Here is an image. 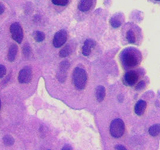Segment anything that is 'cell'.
Masks as SVG:
<instances>
[{
	"mask_svg": "<svg viewBox=\"0 0 160 150\" xmlns=\"http://www.w3.org/2000/svg\"><path fill=\"white\" fill-rule=\"evenodd\" d=\"M122 36L126 43L137 45L142 41L141 28L132 22H127L122 27Z\"/></svg>",
	"mask_w": 160,
	"mask_h": 150,
	"instance_id": "obj_1",
	"label": "cell"
},
{
	"mask_svg": "<svg viewBox=\"0 0 160 150\" xmlns=\"http://www.w3.org/2000/svg\"><path fill=\"white\" fill-rule=\"evenodd\" d=\"M120 61L124 68H133L137 66L141 61V53L135 48H126L121 52Z\"/></svg>",
	"mask_w": 160,
	"mask_h": 150,
	"instance_id": "obj_2",
	"label": "cell"
},
{
	"mask_svg": "<svg viewBox=\"0 0 160 150\" xmlns=\"http://www.w3.org/2000/svg\"><path fill=\"white\" fill-rule=\"evenodd\" d=\"M73 84L76 89L82 90L86 86L87 83V73L81 67H76L73 71Z\"/></svg>",
	"mask_w": 160,
	"mask_h": 150,
	"instance_id": "obj_3",
	"label": "cell"
},
{
	"mask_svg": "<svg viewBox=\"0 0 160 150\" xmlns=\"http://www.w3.org/2000/svg\"><path fill=\"white\" fill-rule=\"evenodd\" d=\"M125 125L121 119H114L110 124V134L114 138H119L124 134Z\"/></svg>",
	"mask_w": 160,
	"mask_h": 150,
	"instance_id": "obj_4",
	"label": "cell"
},
{
	"mask_svg": "<svg viewBox=\"0 0 160 150\" xmlns=\"http://www.w3.org/2000/svg\"><path fill=\"white\" fill-rule=\"evenodd\" d=\"M10 33H11V36L15 41L18 43H21L23 39V31H22L21 26H20L18 23L15 22L11 24V26H10Z\"/></svg>",
	"mask_w": 160,
	"mask_h": 150,
	"instance_id": "obj_5",
	"label": "cell"
},
{
	"mask_svg": "<svg viewBox=\"0 0 160 150\" xmlns=\"http://www.w3.org/2000/svg\"><path fill=\"white\" fill-rule=\"evenodd\" d=\"M67 40V32L65 30H59L58 32L55 33L53 38V46L59 48L61 47Z\"/></svg>",
	"mask_w": 160,
	"mask_h": 150,
	"instance_id": "obj_6",
	"label": "cell"
},
{
	"mask_svg": "<svg viewBox=\"0 0 160 150\" xmlns=\"http://www.w3.org/2000/svg\"><path fill=\"white\" fill-rule=\"evenodd\" d=\"M96 0H79L78 10L82 13H88L94 8Z\"/></svg>",
	"mask_w": 160,
	"mask_h": 150,
	"instance_id": "obj_7",
	"label": "cell"
},
{
	"mask_svg": "<svg viewBox=\"0 0 160 150\" xmlns=\"http://www.w3.org/2000/svg\"><path fill=\"white\" fill-rule=\"evenodd\" d=\"M138 78H139V74L137 71H134V70H131V71H128L124 74V77H123V80H124V83L129 85V86H133L135 85L138 81Z\"/></svg>",
	"mask_w": 160,
	"mask_h": 150,
	"instance_id": "obj_8",
	"label": "cell"
},
{
	"mask_svg": "<svg viewBox=\"0 0 160 150\" xmlns=\"http://www.w3.org/2000/svg\"><path fill=\"white\" fill-rule=\"evenodd\" d=\"M32 77V71L30 67H24L22 70H20L18 75V81L20 83H28Z\"/></svg>",
	"mask_w": 160,
	"mask_h": 150,
	"instance_id": "obj_9",
	"label": "cell"
},
{
	"mask_svg": "<svg viewBox=\"0 0 160 150\" xmlns=\"http://www.w3.org/2000/svg\"><path fill=\"white\" fill-rule=\"evenodd\" d=\"M110 25H111L112 28H119L121 26V24L123 22H125V18H124V15L121 12H118V13H115L113 16L110 18Z\"/></svg>",
	"mask_w": 160,
	"mask_h": 150,
	"instance_id": "obj_10",
	"label": "cell"
},
{
	"mask_svg": "<svg viewBox=\"0 0 160 150\" xmlns=\"http://www.w3.org/2000/svg\"><path fill=\"white\" fill-rule=\"evenodd\" d=\"M94 46H95V42L93 41V40L87 39L82 46V54L84 55V56H88V55H90V53H91Z\"/></svg>",
	"mask_w": 160,
	"mask_h": 150,
	"instance_id": "obj_11",
	"label": "cell"
},
{
	"mask_svg": "<svg viewBox=\"0 0 160 150\" xmlns=\"http://www.w3.org/2000/svg\"><path fill=\"white\" fill-rule=\"evenodd\" d=\"M68 66H69V64H68L67 61H63L61 64H60V71H59V73L57 75V77L61 82H63L65 77H66V73H67L66 69L68 68Z\"/></svg>",
	"mask_w": 160,
	"mask_h": 150,
	"instance_id": "obj_12",
	"label": "cell"
},
{
	"mask_svg": "<svg viewBox=\"0 0 160 150\" xmlns=\"http://www.w3.org/2000/svg\"><path fill=\"white\" fill-rule=\"evenodd\" d=\"M145 109H146V102L143 101V100H140V101H138L136 104H135L134 112L137 115H139V116H141V115L144 113Z\"/></svg>",
	"mask_w": 160,
	"mask_h": 150,
	"instance_id": "obj_13",
	"label": "cell"
},
{
	"mask_svg": "<svg viewBox=\"0 0 160 150\" xmlns=\"http://www.w3.org/2000/svg\"><path fill=\"white\" fill-rule=\"evenodd\" d=\"M17 51H18V48L15 44H12L11 46L9 48V51H8V60L9 61H14L15 58H16V55H17Z\"/></svg>",
	"mask_w": 160,
	"mask_h": 150,
	"instance_id": "obj_14",
	"label": "cell"
},
{
	"mask_svg": "<svg viewBox=\"0 0 160 150\" xmlns=\"http://www.w3.org/2000/svg\"><path fill=\"white\" fill-rule=\"evenodd\" d=\"M105 97V88L103 86H98L96 89V98L99 102H101Z\"/></svg>",
	"mask_w": 160,
	"mask_h": 150,
	"instance_id": "obj_15",
	"label": "cell"
},
{
	"mask_svg": "<svg viewBox=\"0 0 160 150\" xmlns=\"http://www.w3.org/2000/svg\"><path fill=\"white\" fill-rule=\"evenodd\" d=\"M148 131L151 136H157L158 134H160V124L152 125V126L149 128Z\"/></svg>",
	"mask_w": 160,
	"mask_h": 150,
	"instance_id": "obj_16",
	"label": "cell"
},
{
	"mask_svg": "<svg viewBox=\"0 0 160 150\" xmlns=\"http://www.w3.org/2000/svg\"><path fill=\"white\" fill-rule=\"evenodd\" d=\"M34 37H35V40H36L37 42H42L45 39V34L41 31H36L34 33Z\"/></svg>",
	"mask_w": 160,
	"mask_h": 150,
	"instance_id": "obj_17",
	"label": "cell"
},
{
	"mask_svg": "<svg viewBox=\"0 0 160 150\" xmlns=\"http://www.w3.org/2000/svg\"><path fill=\"white\" fill-rule=\"evenodd\" d=\"M3 142H4L5 145L10 146V145H13L14 139L12 138V136H10V135H5V136L3 137Z\"/></svg>",
	"mask_w": 160,
	"mask_h": 150,
	"instance_id": "obj_18",
	"label": "cell"
},
{
	"mask_svg": "<svg viewBox=\"0 0 160 150\" xmlns=\"http://www.w3.org/2000/svg\"><path fill=\"white\" fill-rule=\"evenodd\" d=\"M70 0H51V2L56 6H66Z\"/></svg>",
	"mask_w": 160,
	"mask_h": 150,
	"instance_id": "obj_19",
	"label": "cell"
},
{
	"mask_svg": "<svg viewBox=\"0 0 160 150\" xmlns=\"http://www.w3.org/2000/svg\"><path fill=\"white\" fill-rule=\"evenodd\" d=\"M23 54H24V57H26V58H29L30 55H31V49H30L28 44L24 45V47H23Z\"/></svg>",
	"mask_w": 160,
	"mask_h": 150,
	"instance_id": "obj_20",
	"label": "cell"
},
{
	"mask_svg": "<svg viewBox=\"0 0 160 150\" xmlns=\"http://www.w3.org/2000/svg\"><path fill=\"white\" fill-rule=\"evenodd\" d=\"M60 56L61 57H66L68 56V55L70 54V47L69 46H66V47H64L63 49H61V51H60Z\"/></svg>",
	"mask_w": 160,
	"mask_h": 150,
	"instance_id": "obj_21",
	"label": "cell"
},
{
	"mask_svg": "<svg viewBox=\"0 0 160 150\" xmlns=\"http://www.w3.org/2000/svg\"><path fill=\"white\" fill-rule=\"evenodd\" d=\"M6 74V68L4 65H0V78H2Z\"/></svg>",
	"mask_w": 160,
	"mask_h": 150,
	"instance_id": "obj_22",
	"label": "cell"
},
{
	"mask_svg": "<svg viewBox=\"0 0 160 150\" xmlns=\"http://www.w3.org/2000/svg\"><path fill=\"white\" fill-rule=\"evenodd\" d=\"M115 150H127V149L125 148L123 145H116V146H115Z\"/></svg>",
	"mask_w": 160,
	"mask_h": 150,
	"instance_id": "obj_23",
	"label": "cell"
},
{
	"mask_svg": "<svg viewBox=\"0 0 160 150\" xmlns=\"http://www.w3.org/2000/svg\"><path fill=\"white\" fill-rule=\"evenodd\" d=\"M149 2H151L153 4H157V5H160V0H148Z\"/></svg>",
	"mask_w": 160,
	"mask_h": 150,
	"instance_id": "obj_24",
	"label": "cell"
},
{
	"mask_svg": "<svg viewBox=\"0 0 160 150\" xmlns=\"http://www.w3.org/2000/svg\"><path fill=\"white\" fill-rule=\"evenodd\" d=\"M61 150H72V148H71V146H69V145H65Z\"/></svg>",
	"mask_w": 160,
	"mask_h": 150,
	"instance_id": "obj_25",
	"label": "cell"
},
{
	"mask_svg": "<svg viewBox=\"0 0 160 150\" xmlns=\"http://www.w3.org/2000/svg\"><path fill=\"white\" fill-rule=\"evenodd\" d=\"M3 12H4V6H3V4L0 3V15H1Z\"/></svg>",
	"mask_w": 160,
	"mask_h": 150,
	"instance_id": "obj_26",
	"label": "cell"
},
{
	"mask_svg": "<svg viewBox=\"0 0 160 150\" xmlns=\"http://www.w3.org/2000/svg\"><path fill=\"white\" fill-rule=\"evenodd\" d=\"M0 108H1V100H0Z\"/></svg>",
	"mask_w": 160,
	"mask_h": 150,
	"instance_id": "obj_27",
	"label": "cell"
}]
</instances>
